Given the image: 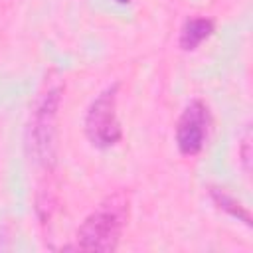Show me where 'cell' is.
<instances>
[{
	"label": "cell",
	"mask_w": 253,
	"mask_h": 253,
	"mask_svg": "<svg viewBox=\"0 0 253 253\" xmlns=\"http://www.w3.org/2000/svg\"><path fill=\"white\" fill-rule=\"evenodd\" d=\"M128 219V194L115 192L105 198L79 225L77 249L81 251H115Z\"/></svg>",
	"instance_id": "obj_1"
},
{
	"label": "cell",
	"mask_w": 253,
	"mask_h": 253,
	"mask_svg": "<svg viewBox=\"0 0 253 253\" xmlns=\"http://www.w3.org/2000/svg\"><path fill=\"white\" fill-rule=\"evenodd\" d=\"M210 113L202 101H192L180 115L176 123V144L186 156H196L208 138Z\"/></svg>",
	"instance_id": "obj_4"
},
{
	"label": "cell",
	"mask_w": 253,
	"mask_h": 253,
	"mask_svg": "<svg viewBox=\"0 0 253 253\" xmlns=\"http://www.w3.org/2000/svg\"><path fill=\"white\" fill-rule=\"evenodd\" d=\"M59 89H47V93L42 97L34 121H32V146L34 154L42 162L53 160V148H55V119L59 109Z\"/></svg>",
	"instance_id": "obj_3"
},
{
	"label": "cell",
	"mask_w": 253,
	"mask_h": 253,
	"mask_svg": "<svg viewBox=\"0 0 253 253\" xmlns=\"http://www.w3.org/2000/svg\"><path fill=\"white\" fill-rule=\"evenodd\" d=\"M237 152H239V158H241V164H243V172L249 176V172H251V130L249 128H245Z\"/></svg>",
	"instance_id": "obj_7"
},
{
	"label": "cell",
	"mask_w": 253,
	"mask_h": 253,
	"mask_svg": "<svg viewBox=\"0 0 253 253\" xmlns=\"http://www.w3.org/2000/svg\"><path fill=\"white\" fill-rule=\"evenodd\" d=\"M85 132L97 148H111L121 140L123 128L117 117V85L105 89L91 103L85 117Z\"/></svg>",
	"instance_id": "obj_2"
},
{
	"label": "cell",
	"mask_w": 253,
	"mask_h": 253,
	"mask_svg": "<svg viewBox=\"0 0 253 253\" xmlns=\"http://www.w3.org/2000/svg\"><path fill=\"white\" fill-rule=\"evenodd\" d=\"M213 32V22L210 18H192L184 24L180 32V47L182 49H196L204 40H208Z\"/></svg>",
	"instance_id": "obj_5"
},
{
	"label": "cell",
	"mask_w": 253,
	"mask_h": 253,
	"mask_svg": "<svg viewBox=\"0 0 253 253\" xmlns=\"http://www.w3.org/2000/svg\"><path fill=\"white\" fill-rule=\"evenodd\" d=\"M213 194V198H215V202L219 204V208H223V210H227L231 215H235V217H239V219H243L247 225H251V221H249V213L245 211V210H241L239 208V204H235V200H231L229 196H225L223 192H217V190H213L211 192Z\"/></svg>",
	"instance_id": "obj_6"
},
{
	"label": "cell",
	"mask_w": 253,
	"mask_h": 253,
	"mask_svg": "<svg viewBox=\"0 0 253 253\" xmlns=\"http://www.w3.org/2000/svg\"><path fill=\"white\" fill-rule=\"evenodd\" d=\"M119 2H128V0H119Z\"/></svg>",
	"instance_id": "obj_8"
}]
</instances>
